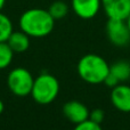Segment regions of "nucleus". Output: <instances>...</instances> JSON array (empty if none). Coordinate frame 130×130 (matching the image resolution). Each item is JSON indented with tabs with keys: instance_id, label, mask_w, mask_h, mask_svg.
I'll list each match as a JSON object with an SVG mask.
<instances>
[{
	"instance_id": "9",
	"label": "nucleus",
	"mask_w": 130,
	"mask_h": 130,
	"mask_svg": "<svg viewBox=\"0 0 130 130\" xmlns=\"http://www.w3.org/2000/svg\"><path fill=\"white\" fill-rule=\"evenodd\" d=\"M111 102L113 106L120 112H130V87L127 85H118L112 88L111 91Z\"/></svg>"
},
{
	"instance_id": "7",
	"label": "nucleus",
	"mask_w": 130,
	"mask_h": 130,
	"mask_svg": "<svg viewBox=\"0 0 130 130\" xmlns=\"http://www.w3.org/2000/svg\"><path fill=\"white\" fill-rule=\"evenodd\" d=\"M72 10L82 20H91L99 13L102 0H71Z\"/></svg>"
},
{
	"instance_id": "2",
	"label": "nucleus",
	"mask_w": 130,
	"mask_h": 130,
	"mask_svg": "<svg viewBox=\"0 0 130 130\" xmlns=\"http://www.w3.org/2000/svg\"><path fill=\"white\" fill-rule=\"evenodd\" d=\"M76 71L79 76L87 83L99 85L104 83L110 73V65L99 55L87 54L79 59Z\"/></svg>"
},
{
	"instance_id": "12",
	"label": "nucleus",
	"mask_w": 130,
	"mask_h": 130,
	"mask_svg": "<svg viewBox=\"0 0 130 130\" xmlns=\"http://www.w3.org/2000/svg\"><path fill=\"white\" fill-rule=\"evenodd\" d=\"M13 31V23L10 18L0 11V42H7Z\"/></svg>"
},
{
	"instance_id": "20",
	"label": "nucleus",
	"mask_w": 130,
	"mask_h": 130,
	"mask_svg": "<svg viewBox=\"0 0 130 130\" xmlns=\"http://www.w3.org/2000/svg\"><path fill=\"white\" fill-rule=\"evenodd\" d=\"M126 22H127V24H128V26H129V30H130V15L128 16V18L126 20Z\"/></svg>"
},
{
	"instance_id": "6",
	"label": "nucleus",
	"mask_w": 130,
	"mask_h": 130,
	"mask_svg": "<svg viewBox=\"0 0 130 130\" xmlns=\"http://www.w3.org/2000/svg\"><path fill=\"white\" fill-rule=\"evenodd\" d=\"M102 8L111 20L126 21L130 15V0H102Z\"/></svg>"
},
{
	"instance_id": "13",
	"label": "nucleus",
	"mask_w": 130,
	"mask_h": 130,
	"mask_svg": "<svg viewBox=\"0 0 130 130\" xmlns=\"http://www.w3.org/2000/svg\"><path fill=\"white\" fill-rule=\"evenodd\" d=\"M14 57V52L7 42H0V70L10 65Z\"/></svg>"
},
{
	"instance_id": "11",
	"label": "nucleus",
	"mask_w": 130,
	"mask_h": 130,
	"mask_svg": "<svg viewBox=\"0 0 130 130\" xmlns=\"http://www.w3.org/2000/svg\"><path fill=\"white\" fill-rule=\"evenodd\" d=\"M110 73L113 74L120 82L130 79V63L127 61H118L110 65Z\"/></svg>"
},
{
	"instance_id": "17",
	"label": "nucleus",
	"mask_w": 130,
	"mask_h": 130,
	"mask_svg": "<svg viewBox=\"0 0 130 130\" xmlns=\"http://www.w3.org/2000/svg\"><path fill=\"white\" fill-rule=\"evenodd\" d=\"M120 81L118 80L117 78H115L113 74H111V73H108L107 74V76H106V79L104 80V85L106 86V87H108V88H114V87H117L118 85H120Z\"/></svg>"
},
{
	"instance_id": "1",
	"label": "nucleus",
	"mask_w": 130,
	"mask_h": 130,
	"mask_svg": "<svg viewBox=\"0 0 130 130\" xmlns=\"http://www.w3.org/2000/svg\"><path fill=\"white\" fill-rule=\"evenodd\" d=\"M20 27L29 37L43 38L53 32L55 27V20L48 10L31 8L21 15Z\"/></svg>"
},
{
	"instance_id": "18",
	"label": "nucleus",
	"mask_w": 130,
	"mask_h": 130,
	"mask_svg": "<svg viewBox=\"0 0 130 130\" xmlns=\"http://www.w3.org/2000/svg\"><path fill=\"white\" fill-rule=\"evenodd\" d=\"M4 110H5V105H4V102L0 99V114H1L2 112H4Z\"/></svg>"
},
{
	"instance_id": "16",
	"label": "nucleus",
	"mask_w": 130,
	"mask_h": 130,
	"mask_svg": "<svg viewBox=\"0 0 130 130\" xmlns=\"http://www.w3.org/2000/svg\"><path fill=\"white\" fill-rule=\"evenodd\" d=\"M105 119V112L101 108H95L89 113V120L96 122L98 124H102V122Z\"/></svg>"
},
{
	"instance_id": "5",
	"label": "nucleus",
	"mask_w": 130,
	"mask_h": 130,
	"mask_svg": "<svg viewBox=\"0 0 130 130\" xmlns=\"http://www.w3.org/2000/svg\"><path fill=\"white\" fill-rule=\"evenodd\" d=\"M106 36L112 45L124 47L130 42V30L126 21L111 20L106 23Z\"/></svg>"
},
{
	"instance_id": "10",
	"label": "nucleus",
	"mask_w": 130,
	"mask_h": 130,
	"mask_svg": "<svg viewBox=\"0 0 130 130\" xmlns=\"http://www.w3.org/2000/svg\"><path fill=\"white\" fill-rule=\"evenodd\" d=\"M7 43L13 49L14 53H24L30 47V37L22 30L13 31V33L7 40Z\"/></svg>"
},
{
	"instance_id": "15",
	"label": "nucleus",
	"mask_w": 130,
	"mask_h": 130,
	"mask_svg": "<svg viewBox=\"0 0 130 130\" xmlns=\"http://www.w3.org/2000/svg\"><path fill=\"white\" fill-rule=\"evenodd\" d=\"M73 130H103L101 124L96 123V122L91 121V120H86V121L81 122V123L75 124Z\"/></svg>"
},
{
	"instance_id": "3",
	"label": "nucleus",
	"mask_w": 130,
	"mask_h": 130,
	"mask_svg": "<svg viewBox=\"0 0 130 130\" xmlns=\"http://www.w3.org/2000/svg\"><path fill=\"white\" fill-rule=\"evenodd\" d=\"M59 92V82L54 75L42 73L34 79L31 96L38 104L47 105L56 99Z\"/></svg>"
},
{
	"instance_id": "14",
	"label": "nucleus",
	"mask_w": 130,
	"mask_h": 130,
	"mask_svg": "<svg viewBox=\"0 0 130 130\" xmlns=\"http://www.w3.org/2000/svg\"><path fill=\"white\" fill-rule=\"evenodd\" d=\"M48 11H49V14L53 16V18L55 21L62 20L69 13V6L64 1H55L49 6Z\"/></svg>"
},
{
	"instance_id": "4",
	"label": "nucleus",
	"mask_w": 130,
	"mask_h": 130,
	"mask_svg": "<svg viewBox=\"0 0 130 130\" xmlns=\"http://www.w3.org/2000/svg\"><path fill=\"white\" fill-rule=\"evenodd\" d=\"M34 78L30 71L24 67H16L11 70L7 78L8 88L15 96L25 97L31 95V90L33 87Z\"/></svg>"
},
{
	"instance_id": "19",
	"label": "nucleus",
	"mask_w": 130,
	"mask_h": 130,
	"mask_svg": "<svg viewBox=\"0 0 130 130\" xmlns=\"http://www.w3.org/2000/svg\"><path fill=\"white\" fill-rule=\"evenodd\" d=\"M5 4H6V0H0V11H1V9L4 8Z\"/></svg>"
},
{
	"instance_id": "8",
	"label": "nucleus",
	"mask_w": 130,
	"mask_h": 130,
	"mask_svg": "<svg viewBox=\"0 0 130 130\" xmlns=\"http://www.w3.org/2000/svg\"><path fill=\"white\" fill-rule=\"evenodd\" d=\"M90 111L83 103L78 101H70L64 104L63 114L70 122L74 124L81 123L89 119Z\"/></svg>"
}]
</instances>
